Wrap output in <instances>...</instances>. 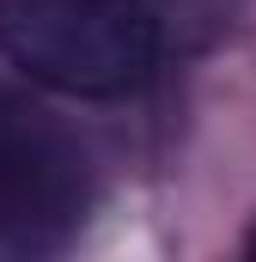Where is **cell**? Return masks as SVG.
<instances>
[{
	"label": "cell",
	"instance_id": "obj_1",
	"mask_svg": "<svg viewBox=\"0 0 256 262\" xmlns=\"http://www.w3.org/2000/svg\"><path fill=\"white\" fill-rule=\"evenodd\" d=\"M0 55L55 98H128L140 92L165 31L146 0H0Z\"/></svg>",
	"mask_w": 256,
	"mask_h": 262
},
{
	"label": "cell",
	"instance_id": "obj_2",
	"mask_svg": "<svg viewBox=\"0 0 256 262\" xmlns=\"http://www.w3.org/2000/svg\"><path fill=\"white\" fill-rule=\"evenodd\" d=\"M79 220V152L0 92V238L49 244Z\"/></svg>",
	"mask_w": 256,
	"mask_h": 262
},
{
	"label": "cell",
	"instance_id": "obj_3",
	"mask_svg": "<svg viewBox=\"0 0 256 262\" xmlns=\"http://www.w3.org/2000/svg\"><path fill=\"white\" fill-rule=\"evenodd\" d=\"M244 250H250V256H256V220H250V232H244Z\"/></svg>",
	"mask_w": 256,
	"mask_h": 262
}]
</instances>
